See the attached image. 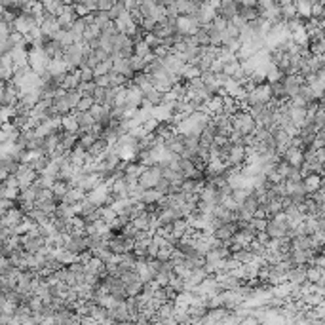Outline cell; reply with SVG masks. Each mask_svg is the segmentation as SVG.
Wrapping results in <instances>:
<instances>
[{
    "mask_svg": "<svg viewBox=\"0 0 325 325\" xmlns=\"http://www.w3.org/2000/svg\"><path fill=\"white\" fill-rule=\"evenodd\" d=\"M272 101H274L272 88H270V84L263 82V84L253 86L249 90L248 97H246V101L241 103V107H248V109H251V107H265V105H270Z\"/></svg>",
    "mask_w": 325,
    "mask_h": 325,
    "instance_id": "cell-1",
    "label": "cell"
},
{
    "mask_svg": "<svg viewBox=\"0 0 325 325\" xmlns=\"http://www.w3.org/2000/svg\"><path fill=\"white\" fill-rule=\"evenodd\" d=\"M265 234L270 239H285L287 238V234H289V224H287V219H285L283 211L282 213H278V215H272V217L266 221Z\"/></svg>",
    "mask_w": 325,
    "mask_h": 325,
    "instance_id": "cell-2",
    "label": "cell"
},
{
    "mask_svg": "<svg viewBox=\"0 0 325 325\" xmlns=\"http://www.w3.org/2000/svg\"><path fill=\"white\" fill-rule=\"evenodd\" d=\"M230 122H232V131L239 133L241 137L253 135V131H255V120H253V116L246 109H239L236 114H232Z\"/></svg>",
    "mask_w": 325,
    "mask_h": 325,
    "instance_id": "cell-3",
    "label": "cell"
},
{
    "mask_svg": "<svg viewBox=\"0 0 325 325\" xmlns=\"http://www.w3.org/2000/svg\"><path fill=\"white\" fill-rule=\"evenodd\" d=\"M133 46L135 42L128 34H116L112 38V53L111 59H129L133 55Z\"/></svg>",
    "mask_w": 325,
    "mask_h": 325,
    "instance_id": "cell-4",
    "label": "cell"
},
{
    "mask_svg": "<svg viewBox=\"0 0 325 325\" xmlns=\"http://www.w3.org/2000/svg\"><path fill=\"white\" fill-rule=\"evenodd\" d=\"M160 179H162V168H160V166H150V168H146V170L139 175L137 185L143 188V190H154Z\"/></svg>",
    "mask_w": 325,
    "mask_h": 325,
    "instance_id": "cell-5",
    "label": "cell"
},
{
    "mask_svg": "<svg viewBox=\"0 0 325 325\" xmlns=\"http://www.w3.org/2000/svg\"><path fill=\"white\" fill-rule=\"evenodd\" d=\"M44 248H46V239L38 234V230L21 236V249L27 255H38Z\"/></svg>",
    "mask_w": 325,
    "mask_h": 325,
    "instance_id": "cell-6",
    "label": "cell"
},
{
    "mask_svg": "<svg viewBox=\"0 0 325 325\" xmlns=\"http://www.w3.org/2000/svg\"><path fill=\"white\" fill-rule=\"evenodd\" d=\"M38 19L34 16H31V14H19V16H16V19H14V23H12V31L17 34H21V36H25V34H29L33 29H36L38 27Z\"/></svg>",
    "mask_w": 325,
    "mask_h": 325,
    "instance_id": "cell-7",
    "label": "cell"
},
{
    "mask_svg": "<svg viewBox=\"0 0 325 325\" xmlns=\"http://www.w3.org/2000/svg\"><path fill=\"white\" fill-rule=\"evenodd\" d=\"M14 177L17 179L19 190H23V188H29L31 185H34V181L38 179V173L31 170L27 164H17L16 171H14Z\"/></svg>",
    "mask_w": 325,
    "mask_h": 325,
    "instance_id": "cell-8",
    "label": "cell"
},
{
    "mask_svg": "<svg viewBox=\"0 0 325 325\" xmlns=\"http://www.w3.org/2000/svg\"><path fill=\"white\" fill-rule=\"evenodd\" d=\"M109 194H111V187H109L107 183H101L97 188L90 190V192H86V202L99 209V207H103V205H107Z\"/></svg>",
    "mask_w": 325,
    "mask_h": 325,
    "instance_id": "cell-9",
    "label": "cell"
},
{
    "mask_svg": "<svg viewBox=\"0 0 325 325\" xmlns=\"http://www.w3.org/2000/svg\"><path fill=\"white\" fill-rule=\"evenodd\" d=\"M304 86V80L299 74H285L282 78V90H283V97L289 101L295 95H299L300 88Z\"/></svg>",
    "mask_w": 325,
    "mask_h": 325,
    "instance_id": "cell-10",
    "label": "cell"
},
{
    "mask_svg": "<svg viewBox=\"0 0 325 325\" xmlns=\"http://www.w3.org/2000/svg\"><path fill=\"white\" fill-rule=\"evenodd\" d=\"M198 29H200V25H198V21L194 16H179L175 19V31H177V34H183V36H194Z\"/></svg>",
    "mask_w": 325,
    "mask_h": 325,
    "instance_id": "cell-11",
    "label": "cell"
},
{
    "mask_svg": "<svg viewBox=\"0 0 325 325\" xmlns=\"http://www.w3.org/2000/svg\"><path fill=\"white\" fill-rule=\"evenodd\" d=\"M164 148L171 156H179L181 158L183 152H185V137L175 133V131H171L170 135L164 139Z\"/></svg>",
    "mask_w": 325,
    "mask_h": 325,
    "instance_id": "cell-12",
    "label": "cell"
},
{
    "mask_svg": "<svg viewBox=\"0 0 325 325\" xmlns=\"http://www.w3.org/2000/svg\"><path fill=\"white\" fill-rule=\"evenodd\" d=\"M38 31L42 33V36L46 40H53V36L59 33L61 27L57 25V19L55 17L44 14V17L40 19V23H38Z\"/></svg>",
    "mask_w": 325,
    "mask_h": 325,
    "instance_id": "cell-13",
    "label": "cell"
},
{
    "mask_svg": "<svg viewBox=\"0 0 325 325\" xmlns=\"http://www.w3.org/2000/svg\"><path fill=\"white\" fill-rule=\"evenodd\" d=\"M236 232H238L236 222H224V224H217V226H215L213 232H211V236H213L217 241H221V243H228Z\"/></svg>",
    "mask_w": 325,
    "mask_h": 325,
    "instance_id": "cell-14",
    "label": "cell"
},
{
    "mask_svg": "<svg viewBox=\"0 0 325 325\" xmlns=\"http://www.w3.org/2000/svg\"><path fill=\"white\" fill-rule=\"evenodd\" d=\"M141 105H143V92L131 84L126 86V103H124V107L128 111H137Z\"/></svg>",
    "mask_w": 325,
    "mask_h": 325,
    "instance_id": "cell-15",
    "label": "cell"
},
{
    "mask_svg": "<svg viewBox=\"0 0 325 325\" xmlns=\"http://www.w3.org/2000/svg\"><path fill=\"white\" fill-rule=\"evenodd\" d=\"M283 162L289 164L291 168H297V170H300V166H302V162H304V150H300L299 146H293L291 145L285 152L280 156Z\"/></svg>",
    "mask_w": 325,
    "mask_h": 325,
    "instance_id": "cell-16",
    "label": "cell"
},
{
    "mask_svg": "<svg viewBox=\"0 0 325 325\" xmlns=\"http://www.w3.org/2000/svg\"><path fill=\"white\" fill-rule=\"evenodd\" d=\"M0 221H2V224H4L6 228H10V230H12V228H16V226H19L21 222L25 221V213H23L19 207H16V205H14L12 209H8L6 213L2 215V219H0Z\"/></svg>",
    "mask_w": 325,
    "mask_h": 325,
    "instance_id": "cell-17",
    "label": "cell"
},
{
    "mask_svg": "<svg viewBox=\"0 0 325 325\" xmlns=\"http://www.w3.org/2000/svg\"><path fill=\"white\" fill-rule=\"evenodd\" d=\"M177 33L175 31V19H164V21H160V23H156V27H154L152 34L156 36V38H160V40H168V38H171L173 34Z\"/></svg>",
    "mask_w": 325,
    "mask_h": 325,
    "instance_id": "cell-18",
    "label": "cell"
},
{
    "mask_svg": "<svg viewBox=\"0 0 325 325\" xmlns=\"http://www.w3.org/2000/svg\"><path fill=\"white\" fill-rule=\"evenodd\" d=\"M55 19H57V25L67 31L68 27L72 25V21L76 19V14H74L72 4H63V8H61V12L55 16Z\"/></svg>",
    "mask_w": 325,
    "mask_h": 325,
    "instance_id": "cell-19",
    "label": "cell"
},
{
    "mask_svg": "<svg viewBox=\"0 0 325 325\" xmlns=\"http://www.w3.org/2000/svg\"><path fill=\"white\" fill-rule=\"evenodd\" d=\"M217 16L222 17L224 21H232L234 17L238 16V2H234V0L219 2V8H217Z\"/></svg>",
    "mask_w": 325,
    "mask_h": 325,
    "instance_id": "cell-20",
    "label": "cell"
},
{
    "mask_svg": "<svg viewBox=\"0 0 325 325\" xmlns=\"http://www.w3.org/2000/svg\"><path fill=\"white\" fill-rule=\"evenodd\" d=\"M14 70H16V67H14V61L10 57V53H2L0 55V80L8 84L14 76Z\"/></svg>",
    "mask_w": 325,
    "mask_h": 325,
    "instance_id": "cell-21",
    "label": "cell"
},
{
    "mask_svg": "<svg viewBox=\"0 0 325 325\" xmlns=\"http://www.w3.org/2000/svg\"><path fill=\"white\" fill-rule=\"evenodd\" d=\"M68 162L72 164L76 170H82L86 164H88V154H86V148H82V146L74 145L72 146V150H68Z\"/></svg>",
    "mask_w": 325,
    "mask_h": 325,
    "instance_id": "cell-22",
    "label": "cell"
},
{
    "mask_svg": "<svg viewBox=\"0 0 325 325\" xmlns=\"http://www.w3.org/2000/svg\"><path fill=\"white\" fill-rule=\"evenodd\" d=\"M204 109L211 118L222 114V109H224V95H213V97H209L207 103L204 105Z\"/></svg>",
    "mask_w": 325,
    "mask_h": 325,
    "instance_id": "cell-23",
    "label": "cell"
},
{
    "mask_svg": "<svg viewBox=\"0 0 325 325\" xmlns=\"http://www.w3.org/2000/svg\"><path fill=\"white\" fill-rule=\"evenodd\" d=\"M162 65H164V68H166V70H170L171 74H177V76H179L181 68H183V65H185V63H183V61H181L179 57L173 53V51H170V53H168V55L162 59Z\"/></svg>",
    "mask_w": 325,
    "mask_h": 325,
    "instance_id": "cell-24",
    "label": "cell"
},
{
    "mask_svg": "<svg viewBox=\"0 0 325 325\" xmlns=\"http://www.w3.org/2000/svg\"><path fill=\"white\" fill-rule=\"evenodd\" d=\"M107 146L109 145H107L105 141L97 139L94 145L86 150V154H88V162H99L103 158V154H105V150H107Z\"/></svg>",
    "mask_w": 325,
    "mask_h": 325,
    "instance_id": "cell-25",
    "label": "cell"
},
{
    "mask_svg": "<svg viewBox=\"0 0 325 325\" xmlns=\"http://www.w3.org/2000/svg\"><path fill=\"white\" fill-rule=\"evenodd\" d=\"M74 118H76V124H78V133H86L95 126V120L90 116V112H72Z\"/></svg>",
    "mask_w": 325,
    "mask_h": 325,
    "instance_id": "cell-26",
    "label": "cell"
},
{
    "mask_svg": "<svg viewBox=\"0 0 325 325\" xmlns=\"http://www.w3.org/2000/svg\"><path fill=\"white\" fill-rule=\"evenodd\" d=\"M86 200V192L84 190H80L76 187H70L67 190V194L63 196L61 200V204H67V205H74V204H80V202H84Z\"/></svg>",
    "mask_w": 325,
    "mask_h": 325,
    "instance_id": "cell-27",
    "label": "cell"
},
{
    "mask_svg": "<svg viewBox=\"0 0 325 325\" xmlns=\"http://www.w3.org/2000/svg\"><path fill=\"white\" fill-rule=\"evenodd\" d=\"M302 187H304V190H306L308 196H312L316 190H319V188H321V175H316V173H310V175H306V177L302 179Z\"/></svg>",
    "mask_w": 325,
    "mask_h": 325,
    "instance_id": "cell-28",
    "label": "cell"
},
{
    "mask_svg": "<svg viewBox=\"0 0 325 325\" xmlns=\"http://www.w3.org/2000/svg\"><path fill=\"white\" fill-rule=\"evenodd\" d=\"M112 72H116L124 78H131L133 76V70L129 65V59H112Z\"/></svg>",
    "mask_w": 325,
    "mask_h": 325,
    "instance_id": "cell-29",
    "label": "cell"
},
{
    "mask_svg": "<svg viewBox=\"0 0 325 325\" xmlns=\"http://www.w3.org/2000/svg\"><path fill=\"white\" fill-rule=\"evenodd\" d=\"M278 8H280V17H282V21L289 23V21H293V19H297L295 2H280V4H278Z\"/></svg>",
    "mask_w": 325,
    "mask_h": 325,
    "instance_id": "cell-30",
    "label": "cell"
},
{
    "mask_svg": "<svg viewBox=\"0 0 325 325\" xmlns=\"http://www.w3.org/2000/svg\"><path fill=\"white\" fill-rule=\"evenodd\" d=\"M143 103H146L148 107H158L164 103V94L154 88H148L146 92H143Z\"/></svg>",
    "mask_w": 325,
    "mask_h": 325,
    "instance_id": "cell-31",
    "label": "cell"
},
{
    "mask_svg": "<svg viewBox=\"0 0 325 325\" xmlns=\"http://www.w3.org/2000/svg\"><path fill=\"white\" fill-rule=\"evenodd\" d=\"M42 51H44V55H46L50 61L51 59H61V55H63V48H61L55 40H48V42L42 46Z\"/></svg>",
    "mask_w": 325,
    "mask_h": 325,
    "instance_id": "cell-32",
    "label": "cell"
},
{
    "mask_svg": "<svg viewBox=\"0 0 325 325\" xmlns=\"http://www.w3.org/2000/svg\"><path fill=\"white\" fill-rule=\"evenodd\" d=\"M177 16H196L200 10V2H175Z\"/></svg>",
    "mask_w": 325,
    "mask_h": 325,
    "instance_id": "cell-33",
    "label": "cell"
},
{
    "mask_svg": "<svg viewBox=\"0 0 325 325\" xmlns=\"http://www.w3.org/2000/svg\"><path fill=\"white\" fill-rule=\"evenodd\" d=\"M200 76H202V72L198 70L196 65H188V63L183 65V68H181V72H179V78L183 82H192V80H196V78H200Z\"/></svg>",
    "mask_w": 325,
    "mask_h": 325,
    "instance_id": "cell-34",
    "label": "cell"
},
{
    "mask_svg": "<svg viewBox=\"0 0 325 325\" xmlns=\"http://www.w3.org/2000/svg\"><path fill=\"white\" fill-rule=\"evenodd\" d=\"M46 72H48L50 76H63V74H67L68 72V68L61 59H51L50 63H48Z\"/></svg>",
    "mask_w": 325,
    "mask_h": 325,
    "instance_id": "cell-35",
    "label": "cell"
},
{
    "mask_svg": "<svg viewBox=\"0 0 325 325\" xmlns=\"http://www.w3.org/2000/svg\"><path fill=\"white\" fill-rule=\"evenodd\" d=\"M80 84V78H78V72L76 70H68L67 74L63 76V82H61V90H76V86Z\"/></svg>",
    "mask_w": 325,
    "mask_h": 325,
    "instance_id": "cell-36",
    "label": "cell"
},
{
    "mask_svg": "<svg viewBox=\"0 0 325 325\" xmlns=\"http://www.w3.org/2000/svg\"><path fill=\"white\" fill-rule=\"evenodd\" d=\"M131 86L139 88L141 92H146L148 88H152V84H150V76L145 74V72H135V74L131 76Z\"/></svg>",
    "mask_w": 325,
    "mask_h": 325,
    "instance_id": "cell-37",
    "label": "cell"
},
{
    "mask_svg": "<svg viewBox=\"0 0 325 325\" xmlns=\"http://www.w3.org/2000/svg\"><path fill=\"white\" fill-rule=\"evenodd\" d=\"M287 278H289L291 283L299 285L306 280V266H293L289 272H287Z\"/></svg>",
    "mask_w": 325,
    "mask_h": 325,
    "instance_id": "cell-38",
    "label": "cell"
},
{
    "mask_svg": "<svg viewBox=\"0 0 325 325\" xmlns=\"http://www.w3.org/2000/svg\"><path fill=\"white\" fill-rule=\"evenodd\" d=\"M78 143V133H68V131H61V148L63 150H72V146Z\"/></svg>",
    "mask_w": 325,
    "mask_h": 325,
    "instance_id": "cell-39",
    "label": "cell"
},
{
    "mask_svg": "<svg viewBox=\"0 0 325 325\" xmlns=\"http://www.w3.org/2000/svg\"><path fill=\"white\" fill-rule=\"evenodd\" d=\"M312 124H314V128L319 131V129H323V124H325V111H323V105L321 103H317L316 109H314V114H312Z\"/></svg>",
    "mask_w": 325,
    "mask_h": 325,
    "instance_id": "cell-40",
    "label": "cell"
},
{
    "mask_svg": "<svg viewBox=\"0 0 325 325\" xmlns=\"http://www.w3.org/2000/svg\"><path fill=\"white\" fill-rule=\"evenodd\" d=\"M53 40L59 44L63 50H67L68 46H72V44H74V38H72V34L68 33V31H65V29H61L59 33L53 36Z\"/></svg>",
    "mask_w": 325,
    "mask_h": 325,
    "instance_id": "cell-41",
    "label": "cell"
},
{
    "mask_svg": "<svg viewBox=\"0 0 325 325\" xmlns=\"http://www.w3.org/2000/svg\"><path fill=\"white\" fill-rule=\"evenodd\" d=\"M61 128H63V131H68V133H78V124L72 112L61 118Z\"/></svg>",
    "mask_w": 325,
    "mask_h": 325,
    "instance_id": "cell-42",
    "label": "cell"
},
{
    "mask_svg": "<svg viewBox=\"0 0 325 325\" xmlns=\"http://www.w3.org/2000/svg\"><path fill=\"white\" fill-rule=\"evenodd\" d=\"M306 280H310V283H321L323 282V268H317V266H308L306 268Z\"/></svg>",
    "mask_w": 325,
    "mask_h": 325,
    "instance_id": "cell-43",
    "label": "cell"
},
{
    "mask_svg": "<svg viewBox=\"0 0 325 325\" xmlns=\"http://www.w3.org/2000/svg\"><path fill=\"white\" fill-rule=\"evenodd\" d=\"M194 42H196L198 48H209V36H207V29L205 27H200L194 34Z\"/></svg>",
    "mask_w": 325,
    "mask_h": 325,
    "instance_id": "cell-44",
    "label": "cell"
},
{
    "mask_svg": "<svg viewBox=\"0 0 325 325\" xmlns=\"http://www.w3.org/2000/svg\"><path fill=\"white\" fill-rule=\"evenodd\" d=\"M68 185L67 183H61V181H55V185L51 187V194H53V198L57 200V202H61L63 200V196L67 194V190H68Z\"/></svg>",
    "mask_w": 325,
    "mask_h": 325,
    "instance_id": "cell-45",
    "label": "cell"
},
{
    "mask_svg": "<svg viewBox=\"0 0 325 325\" xmlns=\"http://www.w3.org/2000/svg\"><path fill=\"white\" fill-rule=\"evenodd\" d=\"M74 92H76L80 97H92L95 92V84L94 82H80Z\"/></svg>",
    "mask_w": 325,
    "mask_h": 325,
    "instance_id": "cell-46",
    "label": "cell"
},
{
    "mask_svg": "<svg viewBox=\"0 0 325 325\" xmlns=\"http://www.w3.org/2000/svg\"><path fill=\"white\" fill-rule=\"evenodd\" d=\"M61 8H63V4L61 2H55V0H51V2H44L42 4V10L46 16H57L61 12Z\"/></svg>",
    "mask_w": 325,
    "mask_h": 325,
    "instance_id": "cell-47",
    "label": "cell"
},
{
    "mask_svg": "<svg viewBox=\"0 0 325 325\" xmlns=\"http://www.w3.org/2000/svg\"><path fill=\"white\" fill-rule=\"evenodd\" d=\"M109 72H112V59L111 57H109L107 61H103V63H99V65L94 68V78L95 76H105V74H109Z\"/></svg>",
    "mask_w": 325,
    "mask_h": 325,
    "instance_id": "cell-48",
    "label": "cell"
},
{
    "mask_svg": "<svg viewBox=\"0 0 325 325\" xmlns=\"http://www.w3.org/2000/svg\"><path fill=\"white\" fill-rule=\"evenodd\" d=\"M76 72H78L80 82H94V68H90L88 65H82Z\"/></svg>",
    "mask_w": 325,
    "mask_h": 325,
    "instance_id": "cell-49",
    "label": "cell"
},
{
    "mask_svg": "<svg viewBox=\"0 0 325 325\" xmlns=\"http://www.w3.org/2000/svg\"><path fill=\"white\" fill-rule=\"evenodd\" d=\"M118 234H122L124 238H128V239H135L137 236L141 234V232L137 230V228H135V226H133V224H131V222H128L126 226H122V228H120Z\"/></svg>",
    "mask_w": 325,
    "mask_h": 325,
    "instance_id": "cell-50",
    "label": "cell"
},
{
    "mask_svg": "<svg viewBox=\"0 0 325 325\" xmlns=\"http://www.w3.org/2000/svg\"><path fill=\"white\" fill-rule=\"evenodd\" d=\"M129 65H131V70H133V74H135V72H145L146 63L141 59V57H137V55H131V57H129Z\"/></svg>",
    "mask_w": 325,
    "mask_h": 325,
    "instance_id": "cell-51",
    "label": "cell"
},
{
    "mask_svg": "<svg viewBox=\"0 0 325 325\" xmlns=\"http://www.w3.org/2000/svg\"><path fill=\"white\" fill-rule=\"evenodd\" d=\"M95 103H94V99L92 97H80V101H78V105H76V109L74 111L76 112H88L92 107H94Z\"/></svg>",
    "mask_w": 325,
    "mask_h": 325,
    "instance_id": "cell-52",
    "label": "cell"
},
{
    "mask_svg": "<svg viewBox=\"0 0 325 325\" xmlns=\"http://www.w3.org/2000/svg\"><path fill=\"white\" fill-rule=\"evenodd\" d=\"M122 12H124V4H122V2H114V4H112V8H111V12H109V19H111V21H114V19H116Z\"/></svg>",
    "mask_w": 325,
    "mask_h": 325,
    "instance_id": "cell-53",
    "label": "cell"
},
{
    "mask_svg": "<svg viewBox=\"0 0 325 325\" xmlns=\"http://www.w3.org/2000/svg\"><path fill=\"white\" fill-rule=\"evenodd\" d=\"M112 4L114 2H111V0H99L97 2V12H105V14H109L112 8Z\"/></svg>",
    "mask_w": 325,
    "mask_h": 325,
    "instance_id": "cell-54",
    "label": "cell"
},
{
    "mask_svg": "<svg viewBox=\"0 0 325 325\" xmlns=\"http://www.w3.org/2000/svg\"><path fill=\"white\" fill-rule=\"evenodd\" d=\"M94 84L97 86V88H111V84H109V74H105V76H95Z\"/></svg>",
    "mask_w": 325,
    "mask_h": 325,
    "instance_id": "cell-55",
    "label": "cell"
},
{
    "mask_svg": "<svg viewBox=\"0 0 325 325\" xmlns=\"http://www.w3.org/2000/svg\"><path fill=\"white\" fill-rule=\"evenodd\" d=\"M4 185H6V187H8V188H17V190H19V185H17V179H16V177H14V175H8V177H6V181H4Z\"/></svg>",
    "mask_w": 325,
    "mask_h": 325,
    "instance_id": "cell-56",
    "label": "cell"
}]
</instances>
